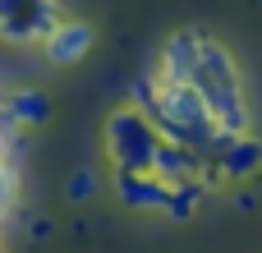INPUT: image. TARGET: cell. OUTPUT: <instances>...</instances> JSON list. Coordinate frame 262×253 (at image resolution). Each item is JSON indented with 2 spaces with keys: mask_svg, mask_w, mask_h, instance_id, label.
<instances>
[{
  "mask_svg": "<svg viewBox=\"0 0 262 253\" xmlns=\"http://www.w3.org/2000/svg\"><path fill=\"white\" fill-rule=\"evenodd\" d=\"M203 194H207V184L203 180H189V184H170V194H166V217L170 221H189L193 212H198V203H203Z\"/></svg>",
  "mask_w": 262,
  "mask_h": 253,
  "instance_id": "cell-10",
  "label": "cell"
},
{
  "mask_svg": "<svg viewBox=\"0 0 262 253\" xmlns=\"http://www.w3.org/2000/svg\"><path fill=\"white\" fill-rule=\"evenodd\" d=\"M203 171H207V157H198V152L184 147V143L161 138L157 152H152V175L166 180V184H189V180H198Z\"/></svg>",
  "mask_w": 262,
  "mask_h": 253,
  "instance_id": "cell-5",
  "label": "cell"
},
{
  "mask_svg": "<svg viewBox=\"0 0 262 253\" xmlns=\"http://www.w3.org/2000/svg\"><path fill=\"white\" fill-rule=\"evenodd\" d=\"M189 83L207 101V111H212V120H216L221 134H244L249 129V106H244V88H239L235 60H230V51L216 37H203L198 65H193V78Z\"/></svg>",
  "mask_w": 262,
  "mask_h": 253,
  "instance_id": "cell-1",
  "label": "cell"
},
{
  "mask_svg": "<svg viewBox=\"0 0 262 253\" xmlns=\"http://www.w3.org/2000/svg\"><path fill=\"white\" fill-rule=\"evenodd\" d=\"M64 194H69V203H88V198L97 194V175H92V171H74L69 184H64Z\"/></svg>",
  "mask_w": 262,
  "mask_h": 253,
  "instance_id": "cell-11",
  "label": "cell"
},
{
  "mask_svg": "<svg viewBox=\"0 0 262 253\" xmlns=\"http://www.w3.org/2000/svg\"><path fill=\"white\" fill-rule=\"evenodd\" d=\"M198 46H203V32H193V28L166 37L157 83H189V78H193V65H198Z\"/></svg>",
  "mask_w": 262,
  "mask_h": 253,
  "instance_id": "cell-6",
  "label": "cell"
},
{
  "mask_svg": "<svg viewBox=\"0 0 262 253\" xmlns=\"http://www.w3.org/2000/svg\"><path fill=\"white\" fill-rule=\"evenodd\" d=\"M166 194H170V184L166 180H157L152 171H134V175H115V198L124 203V207H134V212H161L166 207Z\"/></svg>",
  "mask_w": 262,
  "mask_h": 253,
  "instance_id": "cell-7",
  "label": "cell"
},
{
  "mask_svg": "<svg viewBox=\"0 0 262 253\" xmlns=\"http://www.w3.org/2000/svg\"><path fill=\"white\" fill-rule=\"evenodd\" d=\"M14 198V175H9V166H0V207Z\"/></svg>",
  "mask_w": 262,
  "mask_h": 253,
  "instance_id": "cell-12",
  "label": "cell"
},
{
  "mask_svg": "<svg viewBox=\"0 0 262 253\" xmlns=\"http://www.w3.org/2000/svg\"><path fill=\"white\" fill-rule=\"evenodd\" d=\"M60 18V0H0V37L9 46L46 41Z\"/></svg>",
  "mask_w": 262,
  "mask_h": 253,
  "instance_id": "cell-3",
  "label": "cell"
},
{
  "mask_svg": "<svg viewBox=\"0 0 262 253\" xmlns=\"http://www.w3.org/2000/svg\"><path fill=\"white\" fill-rule=\"evenodd\" d=\"M92 41H97V32H92L88 18H60L55 32L41 41V51H46L51 65H78V60L92 51Z\"/></svg>",
  "mask_w": 262,
  "mask_h": 253,
  "instance_id": "cell-4",
  "label": "cell"
},
{
  "mask_svg": "<svg viewBox=\"0 0 262 253\" xmlns=\"http://www.w3.org/2000/svg\"><path fill=\"white\" fill-rule=\"evenodd\" d=\"M226 180H249V175H258L262 171V143L253 134H235L226 147H221V157L212 161Z\"/></svg>",
  "mask_w": 262,
  "mask_h": 253,
  "instance_id": "cell-8",
  "label": "cell"
},
{
  "mask_svg": "<svg viewBox=\"0 0 262 253\" xmlns=\"http://www.w3.org/2000/svg\"><path fill=\"white\" fill-rule=\"evenodd\" d=\"M5 111L14 115V124H46V120H51V97H46L41 88H18V92L5 101Z\"/></svg>",
  "mask_w": 262,
  "mask_h": 253,
  "instance_id": "cell-9",
  "label": "cell"
},
{
  "mask_svg": "<svg viewBox=\"0 0 262 253\" xmlns=\"http://www.w3.org/2000/svg\"><path fill=\"white\" fill-rule=\"evenodd\" d=\"M161 134L152 129V120L134 106L115 111L106 120V152L115 161V175H134V171H152V152H157Z\"/></svg>",
  "mask_w": 262,
  "mask_h": 253,
  "instance_id": "cell-2",
  "label": "cell"
},
{
  "mask_svg": "<svg viewBox=\"0 0 262 253\" xmlns=\"http://www.w3.org/2000/svg\"><path fill=\"white\" fill-rule=\"evenodd\" d=\"M0 106H5V101H0Z\"/></svg>",
  "mask_w": 262,
  "mask_h": 253,
  "instance_id": "cell-13",
  "label": "cell"
}]
</instances>
